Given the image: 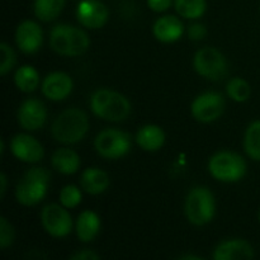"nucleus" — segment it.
<instances>
[{
  "label": "nucleus",
  "mask_w": 260,
  "mask_h": 260,
  "mask_svg": "<svg viewBox=\"0 0 260 260\" xmlns=\"http://www.w3.org/2000/svg\"><path fill=\"white\" fill-rule=\"evenodd\" d=\"M89 129V119L84 111L69 108L58 114L52 124V135L63 145H73L84 139Z\"/></svg>",
  "instance_id": "1"
},
{
  "label": "nucleus",
  "mask_w": 260,
  "mask_h": 260,
  "mask_svg": "<svg viewBox=\"0 0 260 260\" xmlns=\"http://www.w3.org/2000/svg\"><path fill=\"white\" fill-rule=\"evenodd\" d=\"M90 108L99 118L112 122H121L128 117L131 112V104L128 99L122 94L109 89H101L91 96Z\"/></svg>",
  "instance_id": "2"
},
{
  "label": "nucleus",
  "mask_w": 260,
  "mask_h": 260,
  "mask_svg": "<svg viewBox=\"0 0 260 260\" xmlns=\"http://www.w3.org/2000/svg\"><path fill=\"white\" fill-rule=\"evenodd\" d=\"M88 35L84 30L68 24H58L50 33V45L55 52L62 56H80L89 47Z\"/></svg>",
  "instance_id": "3"
},
{
  "label": "nucleus",
  "mask_w": 260,
  "mask_h": 260,
  "mask_svg": "<svg viewBox=\"0 0 260 260\" xmlns=\"http://www.w3.org/2000/svg\"><path fill=\"white\" fill-rule=\"evenodd\" d=\"M51 174L45 168L29 169L15 190L17 201L23 206H35L45 198Z\"/></svg>",
  "instance_id": "4"
},
{
  "label": "nucleus",
  "mask_w": 260,
  "mask_h": 260,
  "mask_svg": "<svg viewBox=\"0 0 260 260\" xmlns=\"http://www.w3.org/2000/svg\"><path fill=\"white\" fill-rule=\"evenodd\" d=\"M185 213L190 223L202 226L215 216V198L205 187L193 188L185 200Z\"/></svg>",
  "instance_id": "5"
},
{
  "label": "nucleus",
  "mask_w": 260,
  "mask_h": 260,
  "mask_svg": "<svg viewBox=\"0 0 260 260\" xmlns=\"http://www.w3.org/2000/svg\"><path fill=\"white\" fill-rule=\"evenodd\" d=\"M208 170L217 180L233 183L238 182L245 175L246 164L240 155L230 151H221L211 157Z\"/></svg>",
  "instance_id": "6"
},
{
  "label": "nucleus",
  "mask_w": 260,
  "mask_h": 260,
  "mask_svg": "<svg viewBox=\"0 0 260 260\" xmlns=\"http://www.w3.org/2000/svg\"><path fill=\"white\" fill-rule=\"evenodd\" d=\"M94 145L101 156L106 159H119L129 151L131 137L123 131L108 128L96 136Z\"/></svg>",
  "instance_id": "7"
},
{
  "label": "nucleus",
  "mask_w": 260,
  "mask_h": 260,
  "mask_svg": "<svg viewBox=\"0 0 260 260\" xmlns=\"http://www.w3.org/2000/svg\"><path fill=\"white\" fill-rule=\"evenodd\" d=\"M193 65L201 76L210 80H220L228 74V61L215 47H205L198 51Z\"/></svg>",
  "instance_id": "8"
},
{
  "label": "nucleus",
  "mask_w": 260,
  "mask_h": 260,
  "mask_svg": "<svg viewBox=\"0 0 260 260\" xmlns=\"http://www.w3.org/2000/svg\"><path fill=\"white\" fill-rule=\"evenodd\" d=\"M190 111H192V116L198 122L210 123V122L220 118L221 114L223 113V111H225V99L220 93L207 91V93L198 95L193 101Z\"/></svg>",
  "instance_id": "9"
},
{
  "label": "nucleus",
  "mask_w": 260,
  "mask_h": 260,
  "mask_svg": "<svg viewBox=\"0 0 260 260\" xmlns=\"http://www.w3.org/2000/svg\"><path fill=\"white\" fill-rule=\"evenodd\" d=\"M65 208L52 203L46 206L41 213L43 228L53 238H63L71 233L73 220Z\"/></svg>",
  "instance_id": "10"
},
{
  "label": "nucleus",
  "mask_w": 260,
  "mask_h": 260,
  "mask_svg": "<svg viewBox=\"0 0 260 260\" xmlns=\"http://www.w3.org/2000/svg\"><path fill=\"white\" fill-rule=\"evenodd\" d=\"M79 23L89 29H99L108 20V9L99 0H81L76 8Z\"/></svg>",
  "instance_id": "11"
},
{
  "label": "nucleus",
  "mask_w": 260,
  "mask_h": 260,
  "mask_svg": "<svg viewBox=\"0 0 260 260\" xmlns=\"http://www.w3.org/2000/svg\"><path fill=\"white\" fill-rule=\"evenodd\" d=\"M47 118L45 104L38 99H27L18 111V122L28 131H36L45 124Z\"/></svg>",
  "instance_id": "12"
},
{
  "label": "nucleus",
  "mask_w": 260,
  "mask_h": 260,
  "mask_svg": "<svg viewBox=\"0 0 260 260\" xmlns=\"http://www.w3.org/2000/svg\"><path fill=\"white\" fill-rule=\"evenodd\" d=\"M13 155L24 162H38L43 157V147L35 137L20 134L13 137L10 144Z\"/></svg>",
  "instance_id": "13"
},
{
  "label": "nucleus",
  "mask_w": 260,
  "mask_h": 260,
  "mask_svg": "<svg viewBox=\"0 0 260 260\" xmlns=\"http://www.w3.org/2000/svg\"><path fill=\"white\" fill-rule=\"evenodd\" d=\"M43 35L40 25L32 20L20 23L15 32V42L24 53H35L42 45Z\"/></svg>",
  "instance_id": "14"
},
{
  "label": "nucleus",
  "mask_w": 260,
  "mask_h": 260,
  "mask_svg": "<svg viewBox=\"0 0 260 260\" xmlns=\"http://www.w3.org/2000/svg\"><path fill=\"white\" fill-rule=\"evenodd\" d=\"M73 79L65 73L48 74L42 83L43 95L50 101H62L73 90Z\"/></svg>",
  "instance_id": "15"
},
{
  "label": "nucleus",
  "mask_w": 260,
  "mask_h": 260,
  "mask_svg": "<svg viewBox=\"0 0 260 260\" xmlns=\"http://www.w3.org/2000/svg\"><path fill=\"white\" fill-rule=\"evenodd\" d=\"M254 249L250 244L241 239L223 241L216 248L213 253L215 260H243L253 259Z\"/></svg>",
  "instance_id": "16"
},
{
  "label": "nucleus",
  "mask_w": 260,
  "mask_h": 260,
  "mask_svg": "<svg viewBox=\"0 0 260 260\" xmlns=\"http://www.w3.org/2000/svg\"><path fill=\"white\" fill-rule=\"evenodd\" d=\"M152 30H154V36L160 42L172 43L182 37L184 28L177 17L165 15L155 22Z\"/></svg>",
  "instance_id": "17"
},
{
  "label": "nucleus",
  "mask_w": 260,
  "mask_h": 260,
  "mask_svg": "<svg viewBox=\"0 0 260 260\" xmlns=\"http://www.w3.org/2000/svg\"><path fill=\"white\" fill-rule=\"evenodd\" d=\"M136 141L145 151H157L165 142V134L156 124H147L137 132Z\"/></svg>",
  "instance_id": "18"
},
{
  "label": "nucleus",
  "mask_w": 260,
  "mask_h": 260,
  "mask_svg": "<svg viewBox=\"0 0 260 260\" xmlns=\"http://www.w3.org/2000/svg\"><path fill=\"white\" fill-rule=\"evenodd\" d=\"M80 184L89 194H101L109 185L108 174L98 168H89L81 175Z\"/></svg>",
  "instance_id": "19"
},
{
  "label": "nucleus",
  "mask_w": 260,
  "mask_h": 260,
  "mask_svg": "<svg viewBox=\"0 0 260 260\" xmlns=\"http://www.w3.org/2000/svg\"><path fill=\"white\" fill-rule=\"evenodd\" d=\"M101 229V220L98 215L93 211H84L76 222V234L79 240L83 243H89L94 240Z\"/></svg>",
  "instance_id": "20"
},
{
  "label": "nucleus",
  "mask_w": 260,
  "mask_h": 260,
  "mask_svg": "<svg viewBox=\"0 0 260 260\" xmlns=\"http://www.w3.org/2000/svg\"><path fill=\"white\" fill-rule=\"evenodd\" d=\"M52 167L62 174L70 175L78 172L80 167V157L74 150L58 149L52 155Z\"/></svg>",
  "instance_id": "21"
},
{
  "label": "nucleus",
  "mask_w": 260,
  "mask_h": 260,
  "mask_svg": "<svg viewBox=\"0 0 260 260\" xmlns=\"http://www.w3.org/2000/svg\"><path fill=\"white\" fill-rule=\"evenodd\" d=\"M66 0H35V14L42 22L56 19L62 12Z\"/></svg>",
  "instance_id": "22"
},
{
  "label": "nucleus",
  "mask_w": 260,
  "mask_h": 260,
  "mask_svg": "<svg viewBox=\"0 0 260 260\" xmlns=\"http://www.w3.org/2000/svg\"><path fill=\"white\" fill-rule=\"evenodd\" d=\"M14 81L19 90L24 91V93H30L37 89L38 84H40V75L35 68L24 65L17 70L14 75Z\"/></svg>",
  "instance_id": "23"
},
{
  "label": "nucleus",
  "mask_w": 260,
  "mask_h": 260,
  "mask_svg": "<svg viewBox=\"0 0 260 260\" xmlns=\"http://www.w3.org/2000/svg\"><path fill=\"white\" fill-rule=\"evenodd\" d=\"M175 10L187 19H197L206 12V0H175Z\"/></svg>",
  "instance_id": "24"
},
{
  "label": "nucleus",
  "mask_w": 260,
  "mask_h": 260,
  "mask_svg": "<svg viewBox=\"0 0 260 260\" xmlns=\"http://www.w3.org/2000/svg\"><path fill=\"white\" fill-rule=\"evenodd\" d=\"M245 151L251 159L260 161V121H255L248 127L244 140Z\"/></svg>",
  "instance_id": "25"
},
{
  "label": "nucleus",
  "mask_w": 260,
  "mask_h": 260,
  "mask_svg": "<svg viewBox=\"0 0 260 260\" xmlns=\"http://www.w3.org/2000/svg\"><path fill=\"white\" fill-rule=\"evenodd\" d=\"M226 90H228L229 96L235 102H239V103L248 101L251 94L250 85L241 78L231 79L229 81Z\"/></svg>",
  "instance_id": "26"
},
{
  "label": "nucleus",
  "mask_w": 260,
  "mask_h": 260,
  "mask_svg": "<svg viewBox=\"0 0 260 260\" xmlns=\"http://www.w3.org/2000/svg\"><path fill=\"white\" fill-rule=\"evenodd\" d=\"M60 202L63 207L74 208L81 202V192L75 185H66L60 193Z\"/></svg>",
  "instance_id": "27"
},
{
  "label": "nucleus",
  "mask_w": 260,
  "mask_h": 260,
  "mask_svg": "<svg viewBox=\"0 0 260 260\" xmlns=\"http://www.w3.org/2000/svg\"><path fill=\"white\" fill-rule=\"evenodd\" d=\"M0 51H2V63H0V74L3 76L7 75L10 70L13 69L15 63V55L13 52L12 48L7 45L5 42H3L0 45Z\"/></svg>",
  "instance_id": "28"
},
{
  "label": "nucleus",
  "mask_w": 260,
  "mask_h": 260,
  "mask_svg": "<svg viewBox=\"0 0 260 260\" xmlns=\"http://www.w3.org/2000/svg\"><path fill=\"white\" fill-rule=\"evenodd\" d=\"M14 240V230L5 217L0 218V248L7 249Z\"/></svg>",
  "instance_id": "29"
},
{
  "label": "nucleus",
  "mask_w": 260,
  "mask_h": 260,
  "mask_svg": "<svg viewBox=\"0 0 260 260\" xmlns=\"http://www.w3.org/2000/svg\"><path fill=\"white\" fill-rule=\"evenodd\" d=\"M207 35V29L203 24H200V23H196V24H192L188 29V36H189L190 40L193 41H201L206 37Z\"/></svg>",
  "instance_id": "30"
},
{
  "label": "nucleus",
  "mask_w": 260,
  "mask_h": 260,
  "mask_svg": "<svg viewBox=\"0 0 260 260\" xmlns=\"http://www.w3.org/2000/svg\"><path fill=\"white\" fill-rule=\"evenodd\" d=\"M173 0H147V5L151 10L156 13L165 12L172 7Z\"/></svg>",
  "instance_id": "31"
},
{
  "label": "nucleus",
  "mask_w": 260,
  "mask_h": 260,
  "mask_svg": "<svg viewBox=\"0 0 260 260\" xmlns=\"http://www.w3.org/2000/svg\"><path fill=\"white\" fill-rule=\"evenodd\" d=\"M71 260H98L99 255L91 250H83L71 255Z\"/></svg>",
  "instance_id": "32"
},
{
  "label": "nucleus",
  "mask_w": 260,
  "mask_h": 260,
  "mask_svg": "<svg viewBox=\"0 0 260 260\" xmlns=\"http://www.w3.org/2000/svg\"><path fill=\"white\" fill-rule=\"evenodd\" d=\"M0 196L2 197H4L5 194V190H7V177H5L4 173H2L0 174Z\"/></svg>",
  "instance_id": "33"
},
{
  "label": "nucleus",
  "mask_w": 260,
  "mask_h": 260,
  "mask_svg": "<svg viewBox=\"0 0 260 260\" xmlns=\"http://www.w3.org/2000/svg\"><path fill=\"white\" fill-rule=\"evenodd\" d=\"M182 260H201L200 256H196V255H184L180 258Z\"/></svg>",
  "instance_id": "34"
},
{
  "label": "nucleus",
  "mask_w": 260,
  "mask_h": 260,
  "mask_svg": "<svg viewBox=\"0 0 260 260\" xmlns=\"http://www.w3.org/2000/svg\"><path fill=\"white\" fill-rule=\"evenodd\" d=\"M259 221H260V212H259Z\"/></svg>",
  "instance_id": "35"
}]
</instances>
